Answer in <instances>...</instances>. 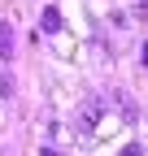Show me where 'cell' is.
<instances>
[{"instance_id":"cell-1","label":"cell","mask_w":148,"mask_h":156,"mask_svg":"<svg viewBox=\"0 0 148 156\" xmlns=\"http://www.w3.org/2000/svg\"><path fill=\"white\" fill-rule=\"evenodd\" d=\"M39 30H44V35H57V30H61V13L52 9V5L39 13Z\"/></svg>"},{"instance_id":"cell-2","label":"cell","mask_w":148,"mask_h":156,"mask_svg":"<svg viewBox=\"0 0 148 156\" xmlns=\"http://www.w3.org/2000/svg\"><path fill=\"white\" fill-rule=\"evenodd\" d=\"M9 56H13V26L0 22V61H9Z\"/></svg>"},{"instance_id":"cell-3","label":"cell","mask_w":148,"mask_h":156,"mask_svg":"<svg viewBox=\"0 0 148 156\" xmlns=\"http://www.w3.org/2000/svg\"><path fill=\"white\" fill-rule=\"evenodd\" d=\"M0 95H13V83H9V74H0Z\"/></svg>"},{"instance_id":"cell-4","label":"cell","mask_w":148,"mask_h":156,"mask_svg":"<svg viewBox=\"0 0 148 156\" xmlns=\"http://www.w3.org/2000/svg\"><path fill=\"white\" fill-rule=\"evenodd\" d=\"M139 65H148V44H144V48H139Z\"/></svg>"},{"instance_id":"cell-5","label":"cell","mask_w":148,"mask_h":156,"mask_svg":"<svg viewBox=\"0 0 148 156\" xmlns=\"http://www.w3.org/2000/svg\"><path fill=\"white\" fill-rule=\"evenodd\" d=\"M44 156H61V152H57V147H44Z\"/></svg>"}]
</instances>
